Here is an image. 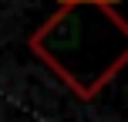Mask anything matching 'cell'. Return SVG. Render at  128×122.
Returning a JSON list of instances; mask_svg holds the SVG:
<instances>
[{
    "label": "cell",
    "instance_id": "6da1fadb",
    "mask_svg": "<svg viewBox=\"0 0 128 122\" xmlns=\"http://www.w3.org/2000/svg\"><path fill=\"white\" fill-rule=\"evenodd\" d=\"M122 0H58L30 34V54L81 102L98 98L128 68V17Z\"/></svg>",
    "mask_w": 128,
    "mask_h": 122
}]
</instances>
